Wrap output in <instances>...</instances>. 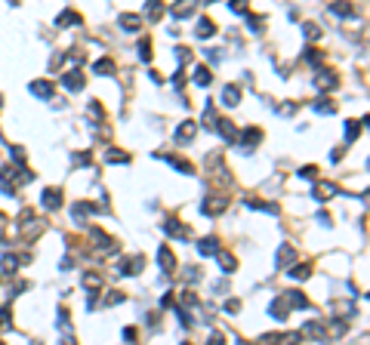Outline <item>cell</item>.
I'll list each match as a JSON object with an SVG mask.
<instances>
[{"mask_svg": "<svg viewBox=\"0 0 370 345\" xmlns=\"http://www.w3.org/2000/svg\"><path fill=\"white\" fill-rule=\"evenodd\" d=\"M62 84H65L68 90H81V87H84V71H68L65 78H62Z\"/></svg>", "mask_w": 370, "mask_h": 345, "instance_id": "e0dca14e", "label": "cell"}, {"mask_svg": "<svg viewBox=\"0 0 370 345\" xmlns=\"http://www.w3.org/2000/svg\"><path fill=\"white\" fill-rule=\"evenodd\" d=\"M164 13H167L164 0H148V4H145V19H148V22H161Z\"/></svg>", "mask_w": 370, "mask_h": 345, "instance_id": "5b68a950", "label": "cell"}, {"mask_svg": "<svg viewBox=\"0 0 370 345\" xmlns=\"http://www.w3.org/2000/svg\"><path fill=\"white\" fill-rule=\"evenodd\" d=\"M229 10L232 13H247L250 10V0H229Z\"/></svg>", "mask_w": 370, "mask_h": 345, "instance_id": "8d00e7d4", "label": "cell"}, {"mask_svg": "<svg viewBox=\"0 0 370 345\" xmlns=\"http://www.w3.org/2000/svg\"><path fill=\"white\" fill-rule=\"evenodd\" d=\"M312 84H315V90H333V87H337V74L327 71V68H318Z\"/></svg>", "mask_w": 370, "mask_h": 345, "instance_id": "7a4b0ae2", "label": "cell"}, {"mask_svg": "<svg viewBox=\"0 0 370 345\" xmlns=\"http://www.w3.org/2000/svg\"><path fill=\"white\" fill-rule=\"evenodd\" d=\"M330 312L343 315V321H349V318H355V305L352 302H330Z\"/></svg>", "mask_w": 370, "mask_h": 345, "instance_id": "4fadbf2b", "label": "cell"}, {"mask_svg": "<svg viewBox=\"0 0 370 345\" xmlns=\"http://www.w3.org/2000/svg\"><path fill=\"white\" fill-rule=\"evenodd\" d=\"M284 299L290 302V309H309V299H306L300 290H287V293H284Z\"/></svg>", "mask_w": 370, "mask_h": 345, "instance_id": "7c38bea8", "label": "cell"}, {"mask_svg": "<svg viewBox=\"0 0 370 345\" xmlns=\"http://www.w3.org/2000/svg\"><path fill=\"white\" fill-rule=\"evenodd\" d=\"M247 22H250V31H263V22H259V19H256V16H250V19H247Z\"/></svg>", "mask_w": 370, "mask_h": 345, "instance_id": "f6af8a7d", "label": "cell"}, {"mask_svg": "<svg viewBox=\"0 0 370 345\" xmlns=\"http://www.w3.org/2000/svg\"><path fill=\"white\" fill-rule=\"evenodd\" d=\"M216 121H219V118H216V111L207 105V111H204V127H207V130H216Z\"/></svg>", "mask_w": 370, "mask_h": 345, "instance_id": "e575fe53", "label": "cell"}, {"mask_svg": "<svg viewBox=\"0 0 370 345\" xmlns=\"http://www.w3.org/2000/svg\"><path fill=\"white\" fill-rule=\"evenodd\" d=\"M303 336H309V339H327V330H324V324H306L303 327Z\"/></svg>", "mask_w": 370, "mask_h": 345, "instance_id": "ffe728a7", "label": "cell"}, {"mask_svg": "<svg viewBox=\"0 0 370 345\" xmlns=\"http://www.w3.org/2000/svg\"><path fill=\"white\" fill-rule=\"evenodd\" d=\"M108 164H127L130 161V155H127V151H118V148H108Z\"/></svg>", "mask_w": 370, "mask_h": 345, "instance_id": "83f0119b", "label": "cell"}, {"mask_svg": "<svg viewBox=\"0 0 370 345\" xmlns=\"http://www.w3.org/2000/svg\"><path fill=\"white\" fill-rule=\"evenodd\" d=\"M290 312H293V309H290V302H287L284 296H278V299L269 305V315H272L275 321H287V318H290Z\"/></svg>", "mask_w": 370, "mask_h": 345, "instance_id": "6da1fadb", "label": "cell"}, {"mask_svg": "<svg viewBox=\"0 0 370 345\" xmlns=\"http://www.w3.org/2000/svg\"><path fill=\"white\" fill-rule=\"evenodd\" d=\"M195 133H198L195 121H185V124H179V130H176V142H179V145L192 142V139H195Z\"/></svg>", "mask_w": 370, "mask_h": 345, "instance_id": "8992f818", "label": "cell"}, {"mask_svg": "<svg viewBox=\"0 0 370 345\" xmlns=\"http://www.w3.org/2000/svg\"><path fill=\"white\" fill-rule=\"evenodd\" d=\"M142 265H145V259H142V256H127V259H121V275L133 278V275H139V272H142Z\"/></svg>", "mask_w": 370, "mask_h": 345, "instance_id": "3957f363", "label": "cell"}, {"mask_svg": "<svg viewBox=\"0 0 370 345\" xmlns=\"http://www.w3.org/2000/svg\"><path fill=\"white\" fill-rule=\"evenodd\" d=\"M312 108H315V111H321V114H333V111H337V105H333V102H327V99H321V102H315Z\"/></svg>", "mask_w": 370, "mask_h": 345, "instance_id": "d590c367", "label": "cell"}, {"mask_svg": "<svg viewBox=\"0 0 370 345\" xmlns=\"http://www.w3.org/2000/svg\"><path fill=\"white\" fill-rule=\"evenodd\" d=\"M195 84H198V87H210V84H213V71L204 68V65L195 68Z\"/></svg>", "mask_w": 370, "mask_h": 345, "instance_id": "603a6c76", "label": "cell"}, {"mask_svg": "<svg viewBox=\"0 0 370 345\" xmlns=\"http://www.w3.org/2000/svg\"><path fill=\"white\" fill-rule=\"evenodd\" d=\"M226 312H232V315L241 312V302H238V299H229V302H226Z\"/></svg>", "mask_w": 370, "mask_h": 345, "instance_id": "b9f144b4", "label": "cell"}, {"mask_svg": "<svg viewBox=\"0 0 370 345\" xmlns=\"http://www.w3.org/2000/svg\"><path fill=\"white\" fill-rule=\"evenodd\" d=\"M195 10H198V0H176V4H173V16H176V19L192 16Z\"/></svg>", "mask_w": 370, "mask_h": 345, "instance_id": "52a82bcc", "label": "cell"}, {"mask_svg": "<svg viewBox=\"0 0 370 345\" xmlns=\"http://www.w3.org/2000/svg\"><path fill=\"white\" fill-rule=\"evenodd\" d=\"M176 56H179V62H189V59H192V53H189V50H182V47L176 50Z\"/></svg>", "mask_w": 370, "mask_h": 345, "instance_id": "bcb514c9", "label": "cell"}, {"mask_svg": "<svg viewBox=\"0 0 370 345\" xmlns=\"http://www.w3.org/2000/svg\"><path fill=\"white\" fill-rule=\"evenodd\" d=\"M84 287H87V290H99V287H102V278L93 275V272H87V275H84Z\"/></svg>", "mask_w": 370, "mask_h": 345, "instance_id": "836d02e7", "label": "cell"}, {"mask_svg": "<svg viewBox=\"0 0 370 345\" xmlns=\"http://www.w3.org/2000/svg\"><path fill=\"white\" fill-rule=\"evenodd\" d=\"M241 102V90L235 84H229L226 90H222V105H238Z\"/></svg>", "mask_w": 370, "mask_h": 345, "instance_id": "44dd1931", "label": "cell"}, {"mask_svg": "<svg viewBox=\"0 0 370 345\" xmlns=\"http://www.w3.org/2000/svg\"><path fill=\"white\" fill-rule=\"evenodd\" d=\"M90 238H93V241H96L102 250H115V241H111L105 232H99V228H90Z\"/></svg>", "mask_w": 370, "mask_h": 345, "instance_id": "d6986e66", "label": "cell"}, {"mask_svg": "<svg viewBox=\"0 0 370 345\" xmlns=\"http://www.w3.org/2000/svg\"><path fill=\"white\" fill-rule=\"evenodd\" d=\"M303 34H306V37H318L321 31H318L315 25H309V22H306V25H303Z\"/></svg>", "mask_w": 370, "mask_h": 345, "instance_id": "60d3db41", "label": "cell"}, {"mask_svg": "<svg viewBox=\"0 0 370 345\" xmlns=\"http://www.w3.org/2000/svg\"><path fill=\"white\" fill-rule=\"evenodd\" d=\"M216 133H219L222 139H226V142H232V145H235V139H238V130H235V124H232V121H222V118L216 121Z\"/></svg>", "mask_w": 370, "mask_h": 345, "instance_id": "ba28073f", "label": "cell"}, {"mask_svg": "<svg viewBox=\"0 0 370 345\" xmlns=\"http://www.w3.org/2000/svg\"><path fill=\"white\" fill-rule=\"evenodd\" d=\"M16 265H19V259H16V256H7V259H4V272H7V275L16 272Z\"/></svg>", "mask_w": 370, "mask_h": 345, "instance_id": "f35d334b", "label": "cell"}, {"mask_svg": "<svg viewBox=\"0 0 370 345\" xmlns=\"http://www.w3.org/2000/svg\"><path fill=\"white\" fill-rule=\"evenodd\" d=\"M213 256H216V262H219V268H222V272H226V275H232V272H235V268H238V262H235V256H232V253H219V250H216Z\"/></svg>", "mask_w": 370, "mask_h": 345, "instance_id": "8fae6325", "label": "cell"}, {"mask_svg": "<svg viewBox=\"0 0 370 345\" xmlns=\"http://www.w3.org/2000/svg\"><path fill=\"white\" fill-rule=\"evenodd\" d=\"M139 59H142V62L152 59V44H148V41H142V44H139Z\"/></svg>", "mask_w": 370, "mask_h": 345, "instance_id": "74e56055", "label": "cell"}, {"mask_svg": "<svg viewBox=\"0 0 370 345\" xmlns=\"http://www.w3.org/2000/svg\"><path fill=\"white\" fill-rule=\"evenodd\" d=\"M90 213H93V207H90V204H84V201H81V204H74V210H71V216L78 219V222H84V216H90Z\"/></svg>", "mask_w": 370, "mask_h": 345, "instance_id": "4dcf8cb0", "label": "cell"}, {"mask_svg": "<svg viewBox=\"0 0 370 345\" xmlns=\"http://www.w3.org/2000/svg\"><path fill=\"white\" fill-rule=\"evenodd\" d=\"M93 71H96V74H111V71H115V62H111V59H99V62L93 65Z\"/></svg>", "mask_w": 370, "mask_h": 345, "instance_id": "d6a6232c", "label": "cell"}, {"mask_svg": "<svg viewBox=\"0 0 370 345\" xmlns=\"http://www.w3.org/2000/svg\"><path fill=\"white\" fill-rule=\"evenodd\" d=\"M124 302V296L121 293H115V296H105V305H121Z\"/></svg>", "mask_w": 370, "mask_h": 345, "instance_id": "7bdbcfd3", "label": "cell"}, {"mask_svg": "<svg viewBox=\"0 0 370 345\" xmlns=\"http://www.w3.org/2000/svg\"><path fill=\"white\" fill-rule=\"evenodd\" d=\"M226 207H229V198H226V195H222V198H207V201L201 204V210H204L207 216H219Z\"/></svg>", "mask_w": 370, "mask_h": 345, "instance_id": "277c9868", "label": "cell"}, {"mask_svg": "<svg viewBox=\"0 0 370 345\" xmlns=\"http://www.w3.org/2000/svg\"><path fill=\"white\" fill-rule=\"evenodd\" d=\"M296 259V253H293V247H281L278 250V268H284V265H290Z\"/></svg>", "mask_w": 370, "mask_h": 345, "instance_id": "4316f807", "label": "cell"}, {"mask_svg": "<svg viewBox=\"0 0 370 345\" xmlns=\"http://www.w3.org/2000/svg\"><path fill=\"white\" fill-rule=\"evenodd\" d=\"M164 232H167V235H176V238H189L192 228H189V225H179V222L170 219V222H164Z\"/></svg>", "mask_w": 370, "mask_h": 345, "instance_id": "2e32d148", "label": "cell"}, {"mask_svg": "<svg viewBox=\"0 0 370 345\" xmlns=\"http://www.w3.org/2000/svg\"><path fill=\"white\" fill-rule=\"evenodd\" d=\"M330 10H333V13H340V16H352V4H349V0H333Z\"/></svg>", "mask_w": 370, "mask_h": 345, "instance_id": "1f68e13d", "label": "cell"}, {"mask_svg": "<svg viewBox=\"0 0 370 345\" xmlns=\"http://www.w3.org/2000/svg\"><path fill=\"white\" fill-rule=\"evenodd\" d=\"M195 34L201 37V41H204V37H213V34H216V25H213L210 19H201V22H198V28H195Z\"/></svg>", "mask_w": 370, "mask_h": 345, "instance_id": "d4e9b609", "label": "cell"}, {"mask_svg": "<svg viewBox=\"0 0 370 345\" xmlns=\"http://www.w3.org/2000/svg\"><path fill=\"white\" fill-rule=\"evenodd\" d=\"M7 225H10V219H7L4 213H0V235H4V228H7Z\"/></svg>", "mask_w": 370, "mask_h": 345, "instance_id": "7dc6e473", "label": "cell"}, {"mask_svg": "<svg viewBox=\"0 0 370 345\" xmlns=\"http://www.w3.org/2000/svg\"><path fill=\"white\" fill-rule=\"evenodd\" d=\"M41 201H44V207H47V210H59V207H62V195H59L56 188H47Z\"/></svg>", "mask_w": 370, "mask_h": 345, "instance_id": "5bb4252c", "label": "cell"}, {"mask_svg": "<svg viewBox=\"0 0 370 345\" xmlns=\"http://www.w3.org/2000/svg\"><path fill=\"white\" fill-rule=\"evenodd\" d=\"M31 93H34L37 99H50V96H53V84H50V81H34V84H31Z\"/></svg>", "mask_w": 370, "mask_h": 345, "instance_id": "ac0fdd59", "label": "cell"}, {"mask_svg": "<svg viewBox=\"0 0 370 345\" xmlns=\"http://www.w3.org/2000/svg\"><path fill=\"white\" fill-rule=\"evenodd\" d=\"M13 321H10V309H4V312H0V330H7Z\"/></svg>", "mask_w": 370, "mask_h": 345, "instance_id": "ab89813d", "label": "cell"}, {"mask_svg": "<svg viewBox=\"0 0 370 345\" xmlns=\"http://www.w3.org/2000/svg\"><path fill=\"white\" fill-rule=\"evenodd\" d=\"M361 130H364V124H358V121H349V124H346V139H349V142H355V139L361 136Z\"/></svg>", "mask_w": 370, "mask_h": 345, "instance_id": "f1b7e54d", "label": "cell"}, {"mask_svg": "<svg viewBox=\"0 0 370 345\" xmlns=\"http://www.w3.org/2000/svg\"><path fill=\"white\" fill-rule=\"evenodd\" d=\"M139 25H142V16H133V13H124L121 16V28L124 31H139Z\"/></svg>", "mask_w": 370, "mask_h": 345, "instance_id": "cb8c5ba5", "label": "cell"}, {"mask_svg": "<svg viewBox=\"0 0 370 345\" xmlns=\"http://www.w3.org/2000/svg\"><path fill=\"white\" fill-rule=\"evenodd\" d=\"M84 19H81V13H74V10H65V13H59V28H74V25H81Z\"/></svg>", "mask_w": 370, "mask_h": 345, "instance_id": "9a60e30c", "label": "cell"}, {"mask_svg": "<svg viewBox=\"0 0 370 345\" xmlns=\"http://www.w3.org/2000/svg\"><path fill=\"white\" fill-rule=\"evenodd\" d=\"M259 139H263V130H259V127H247V130H244V136H241V145L250 151V148H256V145H259Z\"/></svg>", "mask_w": 370, "mask_h": 345, "instance_id": "30bf717a", "label": "cell"}, {"mask_svg": "<svg viewBox=\"0 0 370 345\" xmlns=\"http://www.w3.org/2000/svg\"><path fill=\"white\" fill-rule=\"evenodd\" d=\"M158 262H161V268H164L167 275L176 272V256L170 253V247H161V250H158Z\"/></svg>", "mask_w": 370, "mask_h": 345, "instance_id": "9c48e42d", "label": "cell"}, {"mask_svg": "<svg viewBox=\"0 0 370 345\" xmlns=\"http://www.w3.org/2000/svg\"><path fill=\"white\" fill-rule=\"evenodd\" d=\"M333 195H337V188H333L330 182H318V185H315V198H318V201H330Z\"/></svg>", "mask_w": 370, "mask_h": 345, "instance_id": "7402d4cb", "label": "cell"}, {"mask_svg": "<svg viewBox=\"0 0 370 345\" xmlns=\"http://www.w3.org/2000/svg\"><path fill=\"white\" fill-rule=\"evenodd\" d=\"M287 275H290L293 281H306V278L312 275V268H309V265H293V268H287Z\"/></svg>", "mask_w": 370, "mask_h": 345, "instance_id": "484cf974", "label": "cell"}, {"mask_svg": "<svg viewBox=\"0 0 370 345\" xmlns=\"http://www.w3.org/2000/svg\"><path fill=\"white\" fill-rule=\"evenodd\" d=\"M216 250H219V247H216V241H213V238H204V241L198 244V253H201V256H213Z\"/></svg>", "mask_w": 370, "mask_h": 345, "instance_id": "f546056e", "label": "cell"}, {"mask_svg": "<svg viewBox=\"0 0 370 345\" xmlns=\"http://www.w3.org/2000/svg\"><path fill=\"white\" fill-rule=\"evenodd\" d=\"M300 176H303V179H315L318 173H315V167H303V170H300Z\"/></svg>", "mask_w": 370, "mask_h": 345, "instance_id": "ee69618b", "label": "cell"}]
</instances>
